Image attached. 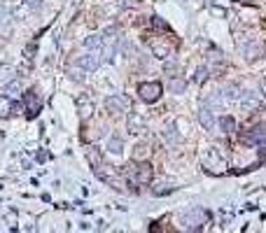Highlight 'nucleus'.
Wrapping results in <instances>:
<instances>
[{
	"instance_id": "5",
	"label": "nucleus",
	"mask_w": 266,
	"mask_h": 233,
	"mask_svg": "<svg viewBox=\"0 0 266 233\" xmlns=\"http://www.w3.org/2000/svg\"><path fill=\"white\" fill-rule=\"evenodd\" d=\"M208 72H213L215 77H222L224 75V70H227V61H224V56L222 54H213L208 56Z\"/></svg>"
},
{
	"instance_id": "24",
	"label": "nucleus",
	"mask_w": 266,
	"mask_h": 233,
	"mask_svg": "<svg viewBox=\"0 0 266 233\" xmlns=\"http://www.w3.org/2000/svg\"><path fill=\"white\" fill-rule=\"evenodd\" d=\"M5 93H9V96H14V93H21V82L14 77V80H12L7 87H5Z\"/></svg>"
},
{
	"instance_id": "20",
	"label": "nucleus",
	"mask_w": 266,
	"mask_h": 233,
	"mask_svg": "<svg viewBox=\"0 0 266 233\" xmlns=\"http://www.w3.org/2000/svg\"><path fill=\"white\" fill-rule=\"evenodd\" d=\"M227 100H240V96H243V91H240L238 84H229L227 89H224V93H222Z\"/></svg>"
},
{
	"instance_id": "11",
	"label": "nucleus",
	"mask_w": 266,
	"mask_h": 233,
	"mask_svg": "<svg viewBox=\"0 0 266 233\" xmlns=\"http://www.w3.org/2000/svg\"><path fill=\"white\" fill-rule=\"evenodd\" d=\"M77 112H80L82 119H89V116L94 115V100L89 98V96H80L77 98Z\"/></svg>"
},
{
	"instance_id": "22",
	"label": "nucleus",
	"mask_w": 266,
	"mask_h": 233,
	"mask_svg": "<svg viewBox=\"0 0 266 233\" xmlns=\"http://www.w3.org/2000/svg\"><path fill=\"white\" fill-rule=\"evenodd\" d=\"M9 115H12V98L0 96V119H7Z\"/></svg>"
},
{
	"instance_id": "2",
	"label": "nucleus",
	"mask_w": 266,
	"mask_h": 233,
	"mask_svg": "<svg viewBox=\"0 0 266 233\" xmlns=\"http://www.w3.org/2000/svg\"><path fill=\"white\" fill-rule=\"evenodd\" d=\"M24 108H26L28 119H35V116L40 115V110H42V100H40V96H37V89L26 91V96H24Z\"/></svg>"
},
{
	"instance_id": "27",
	"label": "nucleus",
	"mask_w": 266,
	"mask_h": 233,
	"mask_svg": "<svg viewBox=\"0 0 266 233\" xmlns=\"http://www.w3.org/2000/svg\"><path fill=\"white\" fill-rule=\"evenodd\" d=\"M24 5L28 9H37V7H42V0H24Z\"/></svg>"
},
{
	"instance_id": "26",
	"label": "nucleus",
	"mask_w": 266,
	"mask_h": 233,
	"mask_svg": "<svg viewBox=\"0 0 266 233\" xmlns=\"http://www.w3.org/2000/svg\"><path fill=\"white\" fill-rule=\"evenodd\" d=\"M164 70H166L168 77H180V65H177V63H166V68H164Z\"/></svg>"
},
{
	"instance_id": "17",
	"label": "nucleus",
	"mask_w": 266,
	"mask_h": 233,
	"mask_svg": "<svg viewBox=\"0 0 266 233\" xmlns=\"http://www.w3.org/2000/svg\"><path fill=\"white\" fill-rule=\"evenodd\" d=\"M100 47H103V35H89L84 40V49L87 52H100Z\"/></svg>"
},
{
	"instance_id": "12",
	"label": "nucleus",
	"mask_w": 266,
	"mask_h": 233,
	"mask_svg": "<svg viewBox=\"0 0 266 233\" xmlns=\"http://www.w3.org/2000/svg\"><path fill=\"white\" fill-rule=\"evenodd\" d=\"M87 161H89V166L94 168V173L103 166V156H100V152H98L96 147H87Z\"/></svg>"
},
{
	"instance_id": "10",
	"label": "nucleus",
	"mask_w": 266,
	"mask_h": 233,
	"mask_svg": "<svg viewBox=\"0 0 266 233\" xmlns=\"http://www.w3.org/2000/svg\"><path fill=\"white\" fill-rule=\"evenodd\" d=\"M145 119H142L140 115H129V121H126V128H129V133H133V135H138V133H142L145 131Z\"/></svg>"
},
{
	"instance_id": "30",
	"label": "nucleus",
	"mask_w": 266,
	"mask_h": 233,
	"mask_svg": "<svg viewBox=\"0 0 266 233\" xmlns=\"http://www.w3.org/2000/svg\"><path fill=\"white\" fill-rule=\"evenodd\" d=\"M21 110H24V105L17 103V100H12V115H17V112H21Z\"/></svg>"
},
{
	"instance_id": "33",
	"label": "nucleus",
	"mask_w": 266,
	"mask_h": 233,
	"mask_svg": "<svg viewBox=\"0 0 266 233\" xmlns=\"http://www.w3.org/2000/svg\"><path fill=\"white\" fill-rule=\"evenodd\" d=\"M259 87H262V93L266 96V80H262V84H259Z\"/></svg>"
},
{
	"instance_id": "7",
	"label": "nucleus",
	"mask_w": 266,
	"mask_h": 233,
	"mask_svg": "<svg viewBox=\"0 0 266 233\" xmlns=\"http://www.w3.org/2000/svg\"><path fill=\"white\" fill-rule=\"evenodd\" d=\"M100 61H103V58H100V54H98V52H87L84 56H80V58H77V63H80V65L87 72L96 70L98 65H100Z\"/></svg>"
},
{
	"instance_id": "4",
	"label": "nucleus",
	"mask_w": 266,
	"mask_h": 233,
	"mask_svg": "<svg viewBox=\"0 0 266 233\" xmlns=\"http://www.w3.org/2000/svg\"><path fill=\"white\" fill-rule=\"evenodd\" d=\"M105 108L110 115H119V112H126V110L131 108V100L126 98V96H107Z\"/></svg>"
},
{
	"instance_id": "32",
	"label": "nucleus",
	"mask_w": 266,
	"mask_h": 233,
	"mask_svg": "<svg viewBox=\"0 0 266 233\" xmlns=\"http://www.w3.org/2000/svg\"><path fill=\"white\" fill-rule=\"evenodd\" d=\"M126 5H129V7H138V5H140V0H129Z\"/></svg>"
},
{
	"instance_id": "9",
	"label": "nucleus",
	"mask_w": 266,
	"mask_h": 233,
	"mask_svg": "<svg viewBox=\"0 0 266 233\" xmlns=\"http://www.w3.org/2000/svg\"><path fill=\"white\" fill-rule=\"evenodd\" d=\"M196 119H199V124L203 126L205 131H215V115L210 108H199V112H196Z\"/></svg>"
},
{
	"instance_id": "28",
	"label": "nucleus",
	"mask_w": 266,
	"mask_h": 233,
	"mask_svg": "<svg viewBox=\"0 0 266 233\" xmlns=\"http://www.w3.org/2000/svg\"><path fill=\"white\" fill-rule=\"evenodd\" d=\"M152 24H154V28H161V30H168V24H166V21H161L159 17H154V19H152Z\"/></svg>"
},
{
	"instance_id": "8",
	"label": "nucleus",
	"mask_w": 266,
	"mask_h": 233,
	"mask_svg": "<svg viewBox=\"0 0 266 233\" xmlns=\"http://www.w3.org/2000/svg\"><path fill=\"white\" fill-rule=\"evenodd\" d=\"M152 177H154V168H152L150 161H142L138 166V171H135V182L138 184H150Z\"/></svg>"
},
{
	"instance_id": "23",
	"label": "nucleus",
	"mask_w": 266,
	"mask_h": 233,
	"mask_svg": "<svg viewBox=\"0 0 266 233\" xmlns=\"http://www.w3.org/2000/svg\"><path fill=\"white\" fill-rule=\"evenodd\" d=\"M208 77H210V75H208V68H205V65L196 68V72H194V82H196V84H203Z\"/></svg>"
},
{
	"instance_id": "3",
	"label": "nucleus",
	"mask_w": 266,
	"mask_h": 233,
	"mask_svg": "<svg viewBox=\"0 0 266 233\" xmlns=\"http://www.w3.org/2000/svg\"><path fill=\"white\" fill-rule=\"evenodd\" d=\"M243 143H248V145H257L262 152H266V126H257V128H252L250 133L243 135Z\"/></svg>"
},
{
	"instance_id": "25",
	"label": "nucleus",
	"mask_w": 266,
	"mask_h": 233,
	"mask_svg": "<svg viewBox=\"0 0 266 233\" xmlns=\"http://www.w3.org/2000/svg\"><path fill=\"white\" fill-rule=\"evenodd\" d=\"M12 19V12H9V7H5V5H0V28L7 26V21Z\"/></svg>"
},
{
	"instance_id": "1",
	"label": "nucleus",
	"mask_w": 266,
	"mask_h": 233,
	"mask_svg": "<svg viewBox=\"0 0 266 233\" xmlns=\"http://www.w3.org/2000/svg\"><path fill=\"white\" fill-rule=\"evenodd\" d=\"M161 93H164V87L159 82H140L138 84V96L145 103H157L161 98Z\"/></svg>"
},
{
	"instance_id": "14",
	"label": "nucleus",
	"mask_w": 266,
	"mask_h": 233,
	"mask_svg": "<svg viewBox=\"0 0 266 233\" xmlns=\"http://www.w3.org/2000/svg\"><path fill=\"white\" fill-rule=\"evenodd\" d=\"M150 47H152V52H154L157 58H168L170 52H173V47L166 45V42H150Z\"/></svg>"
},
{
	"instance_id": "15",
	"label": "nucleus",
	"mask_w": 266,
	"mask_h": 233,
	"mask_svg": "<svg viewBox=\"0 0 266 233\" xmlns=\"http://www.w3.org/2000/svg\"><path fill=\"white\" fill-rule=\"evenodd\" d=\"M240 105H243L245 112L259 110V98H257V96H252V93H243V96H240Z\"/></svg>"
},
{
	"instance_id": "16",
	"label": "nucleus",
	"mask_w": 266,
	"mask_h": 233,
	"mask_svg": "<svg viewBox=\"0 0 266 233\" xmlns=\"http://www.w3.org/2000/svg\"><path fill=\"white\" fill-rule=\"evenodd\" d=\"M12 80H14V70L9 68L7 63H2V65H0V89H5Z\"/></svg>"
},
{
	"instance_id": "19",
	"label": "nucleus",
	"mask_w": 266,
	"mask_h": 233,
	"mask_svg": "<svg viewBox=\"0 0 266 233\" xmlns=\"http://www.w3.org/2000/svg\"><path fill=\"white\" fill-rule=\"evenodd\" d=\"M187 89V82L182 77H170L168 80V91L170 93H185Z\"/></svg>"
},
{
	"instance_id": "21",
	"label": "nucleus",
	"mask_w": 266,
	"mask_h": 233,
	"mask_svg": "<svg viewBox=\"0 0 266 233\" xmlns=\"http://www.w3.org/2000/svg\"><path fill=\"white\" fill-rule=\"evenodd\" d=\"M122 147H124V140H122V135H112L110 140H107V149L112 154H122Z\"/></svg>"
},
{
	"instance_id": "13",
	"label": "nucleus",
	"mask_w": 266,
	"mask_h": 233,
	"mask_svg": "<svg viewBox=\"0 0 266 233\" xmlns=\"http://www.w3.org/2000/svg\"><path fill=\"white\" fill-rule=\"evenodd\" d=\"M66 72L70 75V80H72V82H84V77H87V70L82 68L80 63H70V65L66 68Z\"/></svg>"
},
{
	"instance_id": "29",
	"label": "nucleus",
	"mask_w": 266,
	"mask_h": 233,
	"mask_svg": "<svg viewBox=\"0 0 266 233\" xmlns=\"http://www.w3.org/2000/svg\"><path fill=\"white\" fill-rule=\"evenodd\" d=\"M35 49H37V42L33 40V42H31V47H26V56H28V58H33V56H35Z\"/></svg>"
},
{
	"instance_id": "18",
	"label": "nucleus",
	"mask_w": 266,
	"mask_h": 233,
	"mask_svg": "<svg viewBox=\"0 0 266 233\" xmlns=\"http://www.w3.org/2000/svg\"><path fill=\"white\" fill-rule=\"evenodd\" d=\"M217 124H220V128L224 133H233V131H236V119L229 115H222L220 119H217Z\"/></svg>"
},
{
	"instance_id": "6",
	"label": "nucleus",
	"mask_w": 266,
	"mask_h": 233,
	"mask_svg": "<svg viewBox=\"0 0 266 233\" xmlns=\"http://www.w3.org/2000/svg\"><path fill=\"white\" fill-rule=\"evenodd\" d=\"M264 45L262 42H257V40H252V42H248V45L243 47V56H245V61H257V58H262L264 56Z\"/></svg>"
},
{
	"instance_id": "31",
	"label": "nucleus",
	"mask_w": 266,
	"mask_h": 233,
	"mask_svg": "<svg viewBox=\"0 0 266 233\" xmlns=\"http://www.w3.org/2000/svg\"><path fill=\"white\" fill-rule=\"evenodd\" d=\"M135 149H138V152H135V159H140V154H147V147H145V145H138Z\"/></svg>"
}]
</instances>
